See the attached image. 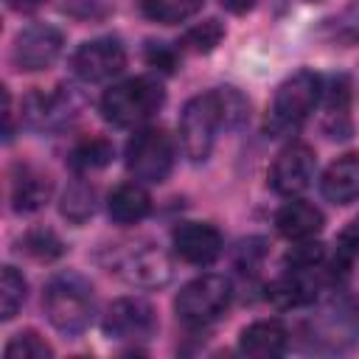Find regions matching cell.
I'll return each instance as SVG.
<instances>
[{
	"mask_svg": "<svg viewBox=\"0 0 359 359\" xmlns=\"http://www.w3.org/2000/svg\"><path fill=\"white\" fill-rule=\"evenodd\" d=\"M250 118V101L236 87H213L194 95L180 112V146L188 160L210 157L222 129H238Z\"/></svg>",
	"mask_w": 359,
	"mask_h": 359,
	"instance_id": "1",
	"label": "cell"
},
{
	"mask_svg": "<svg viewBox=\"0 0 359 359\" xmlns=\"http://www.w3.org/2000/svg\"><path fill=\"white\" fill-rule=\"evenodd\" d=\"M42 306L56 331L67 337H79L90 328L95 317L93 283L79 272H59L48 280L42 292Z\"/></svg>",
	"mask_w": 359,
	"mask_h": 359,
	"instance_id": "2",
	"label": "cell"
},
{
	"mask_svg": "<svg viewBox=\"0 0 359 359\" xmlns=\"http://www.w3.org/2000/svg\"><path fill=\"white\" fill-rule=\"evenodd\" d=\"M323 98V79L314 70H297L286 76L269 104L266 112V135L272 137H292L303 129V123L311 118L314 107Z\"/></svg>",
	"mask_w": 359,
	"mask_h": 359,
	"instance_id": "3",
	"label": "cell"
},
{
	"mask_svg": "<svg viewBox=\"0 0 359 359\" xmlns=\"http://www.w3.org/2000/svg\"><path fill=\"white\" fill-rule=\"evenodd\" d=\"M165 101V93L160 87L157 79L149 76H132L123 79L118 84H112L104 95H101V115L112 123V126H140L146 123Z\"/></svg>",
	"mask_w": 359,
	"mask_h": 359,
	"instance_id": "4",
	"label": "cell"
},
{
	"mask_svg": "<svg viewBox=\"0 0 359 359\" xmlns=\"http://www.w3.org/2000/svg\"><path fill=\"white\" fill-rule=\"evenodd\" d=\"M107 266L109 272L140 289L165 286L174 275V264L168 252L151 241H126L112 247V258L107 261Z\"/></svg>",
	"mask_w": 359,
	"mask_h": 359,
	"instance_id": "5",
	"label": "cell"
},
{
	"mask_svg": "<svg viewBox=\"0 0 359 359\" xmlns=\"http://www.w3.org/2000/svg\"><path fill=\"white\" fill-rule=\"evenodd\" d=\"M306 339L320 351H348L359 342V297L339 294L328 300L309 323Z\"/></svg>",
	"mask_w": 359,
	"mask_h": 359,
	"instance_id": "6",
	"label": "cell"
},
{
	"mask_svg": "<svg viewBox=\"0 0 359 359\" xmlns=\"http://www.w3.org/2000/svg\"><path fill=\"white\" fill-rule=\"evenodd\" d=\"M230 300H233V283L224 275L208 272V275H199V278L188 280L180 289V294L174 300V309H177V317L185 325L205 328L227 311Z\"/></svg>",
	"mask_w": 359,
	"mask_h": 359,
	"instance_id": "7",
	"label": "cell"
},
{
	"mask_svg": "<svg viewBox=\"0 0 359 359\" xmlns=\"http://www.w3.org/2000/svg\"><path fill=\"white\" fill-rule=\"evenodd\" d=\"M126 171L137 182H165L174 168V140L160 126H140L123 151Z\"/></svg>",
	"mask_w": 359,
	"mask_h": 359,
	"instance_id": "8",
	"label": "cell"
},
{
	"mask_svg": "<svg viewBox=\"0 0 359 359\" xmlns=\"http://www.w3.org/2000/svg\"><path fill=\"white\" fill-rule=\"evenodd\" d=\"M73 73L87 84H101L123 73L126 48L118 36H95L81 42L70 56Z\"/></svg>",
	"mask_w": 359,
	"mask_h": 359,
	"instance_id": "9",
	"label": "cell"
},
{
	"mask_svg": "<svg viewBox=\"0 0 359 359\" xmlns=\"http://www.w3.org/2000/svg\"><path fill=\"white\" fill-rule=\"evenodd\" d=\"M328 283H334L331 280V272H328V264H323V266H306V269L286 266V272L266 286V300L272 306H278V309L311 306Z\"/></svg>",
	"mask_w": 359,
	"mask_h": 359,
	"instance_id": "10",
	"label": "cell"
},
{
	"mask_svg": "<svg viewBox=\"0 0 359 359\" xmlns=\"http://www.w3.org/2000/svg\"><path fill=\"white\" fill-rule=\"evenodd\" d=\"M101 328L109 339L118 342H140L154 337L157 331V314L149 300L143 297H118L107 306L101 317Z\"/></svg>",
	"mask_w": 359,
	"mask_h": 359,
	"instance_id": "11",
	"label": "cell"
},
{
	"mask_svg": "<svg viewBox=\"0 0 359 359\" xmlns=\"http://www.w3.org/2000/svg\"><path fill=\"white\" fill-rule=\"evenodd\" d=\"M314 174H317L314 149L300 143V140H292L278 151V157L269 168V185L275 194L292 199V196H300L303 191L311 188Z\"/></svg>",
	"mask_w": 359,
	"mask_h": 359,
	"instance_id": "12",
	"label": "cell"
},
{
	"mask_svg": "<svg viewBox=\"0 0 359 359\" xmlns=\"http://www.w3.org/2000/svg\"><path fill=\"white\" fill-rule=\"evenodd\" d=\"M62 48H65V36L59 28L48 22H31L17 34L11 45V62L22 73H36L50 67L59 59Z\"/></svg>",
	"mask_w": 359,
	"mask_h": 359,
	"instance_id": "13",
	"label": "cell"
},
{
	"mask_svg": "<svg viewBox=\"0 0 359 359\" xmlns=\"http://www.w3.org/2000/svg\"><path fill=\"white\" fill-rule=\"evenodd\" d=\"M174 252L194 266H210L224 250L222 233L208 222H180L171 233Z\"/></svg>",
	"mask_w": 359,
	"mask_h": 359,
	"instance_id": "14",
	"label": "cell"
},
{
	"mask_svg": "<svg viewBox=\"0 0 359 359\" xmlns=\"http://www.w3.org/2000/svg\"><path fill=\"white\" fill-rule=\"evenodd\" d=\"M76 109H79V104H76L73 93H67L65 87L59 93H28L22 101V121L31 129L53 132V129L65 126L76 115Z\"/></svg>",
	"mask_w": 359,
	"mask_h": 359,
	"instance_id": "15",
	"label": "cell"
},
{
	"mask_svg": "<svg viewBox=\"0 0 359 359\" xmlns=\"http://www.w3.org/2000/svg\"><path fill=\"white\" fill-rule=\"evenodd\" d=\"M53 194V182L45 171L28 165V163H20L14 165L11 171V208L17 213H34L39 208H45V202L50 199Z\"/></svg>",
	"mask_w": 359,
	"mask_h": 359,
	"instance_id": "16",
	"label": "cell"
},
{
	"mask_svg": "<svg viewBox=\"0 0 359 359\" xmlns=\"http://www.w3.org/2000/svg\"><path fill=\"white\" fill-rule=\"evenodd\" d=\"M323 104H325V121L323 129L334 140H345L353 135V123L348 115L351 107V79L348 76H331L323 81Z\"/></svg>",
	"mask_w": 359,
	"mask_h": 359,
	"instance_id": "17",
	"label": "cell"
},
{
	"mask_svg": "<svg viewBox=\"0 0 359 359\" xmlns=\"http://www.w3.org/2000/svg\"><path fill=\"white\" fill-rule=\"evenodd\" d=\"M289 331L280 320H255L238 337V351L252 359H275L286 353Z\"/></svg>",
	"mask_w": 359,
	"mask_h": 359,
	"instance_id": "18",
	"label": "cell"
},
{
	"mask_svg": "<svg viewBox=\"0 0 359 359\" xmlns=\"http://www.w3.org/2000/svg\"><path fill=\"white\" fill-rule=\"evenodd\" d=\"M323 224H325V219H323L320 208H314L311 202H303L297 196L283 202L280 210L275 213V227L289 241H309L323 230Z\"/></svg>",
	"mask_w": 359,
	"mask_h": 359,
	"instance_id": "19",
	"label": "cell"
},
{
	"mask_svg": "<svg viewBox=\"0 0 359 359\" xmlns=\"http://www.w3.org/2000/svg\"><path fill=\"white\" fill-rule=\"evenodd\" d=\"M320 194L331 205L356 202L359 199V154H345L334 160L320 180Z\"/></svg>",
	"mask_w": 359,
	"mask_h": 359,
	"instance_id": "20",
	"label": "cell"
},
{
	"mask_svg": "<svg viewBox=\"0 0 359 359\" xmlns=\"http://www.w3.org/2000/svg\"><path fill=\"white\" fill-rule=\"evenodd\" d=\"M107 213L115 224H137L151 213V196L143 182L132 180L118 185L107 199Z\"/></svg>",
	"mask_w": 359,
	"mask_h": 359,
	"instance_id": "21",
	"label": "cell"
},
{
	"mask_svg": "<svg viewBox=\"0 0 359 359\" xmlns=\"http://www.w3.org/2000/svg\"><path fill=\"white\" fill-rule=\"evenodd\" d=\"M205 0H140V11L160 25H177L202 11Z\"/></svg>",
	"mask_w": 359,
	"mask_h": 359,
	"instance_id": "22",
	"label": "cell"
},
{
	"mask_svg": "<svg viewBox=\"0 0 359 359\" xmlns=\"http://www.w3.org/2000/svg\"><path fill=\"white\" fill-rule=\"evenodd\" d=\"M320 34L331 45H342V48L359 45V0H351L331 20H325V25H323Z\"/></svg>",
	"mask_w": 359,
	"mask_h": 359,
	"instance_id": "23",
	"label": "cell"
},
{
	"mask_svg": "<svg viewBox=\"0 0 359 359\" xmlns=\"http://www.w3.org/2000/svg\"><path fill=\"white\" fill-rule=\"evenodd\" d=\"M112 143L107 137H87V140H79L70 151V168L79 171V174H87V171H98L104 165L112 163Z\"/></svg>",
	"mask_w": 359,
	"mask_h": 359,
	"instance_id": "24",
	"label": "cell"
},
{
	"mask_svg": "<svg viewBox=\"0 0 359 359\" xmlns=\"http://www.w3.org/2000/svg\"><path fill=\"white\" fill-rule=\"evenodd\" d=\"M95 188L84 180H76L67 185V191L62 194V216L73 224H84L93 213H95Z\"/></svg>",
	"mask_w": 359,
	"mask_h": 359,
	"instance_id": "25",
	"label": "cell"
},
{
	"mask_svg": "<svg viewBox=\"0 0 359 359\" xmlns=\"http://www.w3.org/2000/svg\"><path fill=\"white\" fill-rule=\"evenodd\" d=\"M25 294H28L25 278L14 266H3V275H0V317L11 320L22 309Z\"/></svg>",
	"mask_w": 359,
	"mask_h": 359,
	"instance_id": "26",
	"label": "cell"
},
{
	"mask_svg": "<svg viewBox=\"0 0 359 359\" xmlns=\"http://www.w3.org/2000/svg\"><path fill=\"white\" fill-rule=\"evenodd\" d=\"M222 39H224V25L219 20H205L185 31L180 48L191 50V53H210Z\"/></svg>",
	"mask_w": 359,
	"mask_h": 359,
	"instance_id": "27",
	"label": "cell"
},
{
	"mask_svg": "<svg viewBox=\"0 0 359 359\" xmlns=\"http://www.w3.org/2000/svg\"><path fill=\"white\" fill-rule=\"evenodd\" d=\"M22 250L36 261H56L65 252L62 238L48 227H34L22 236Z\"/></svg>",
	"mask_w": 359,
	"mask_h": 359,
	"instance_id": "28",
	"label": "cell"
},
{
	"mask_svg": "<svg viewBox=\"0 0 359 359\" xmlns=\"http://www.w3.org/2000/svg\"><path fill=\"white\" fill-rule=\"evenodd\" d=\"M3 353H6V359H48V356H53L50 345L36 331H20L17 337L8 339Z\"/></svg>",
	"mask_w": 359,
	"mask_h": 359,
	"instance_id": "29",
	"label": "cell"
},
{
	"mask_svg": "<svg viewBox=\"0 0 359 359\" xmlns=\"http://www.w3.org/2000/svg\"><path fill=\"white\" fill-rule=\"evenodd\" d=\"M146 62L160 73H174L180 65V50L165 42H149L146 45Z\"/></svg>",
	"mask_w": 359,
	"mask_h": 359,
	"instance_id": "30",
	"label": "cell"
},
{
	"mask_svg": "<svg viewBox=\"0 0 359 359\" xmlns=\"http://www.w3.org/2000/svg\"><path fill=\"white\" fill-rule=\"evenodd\" d=\"M107 0H59V8L76 20H95L107 14Z\"/></svg>",
	"mask_w": 359,
	"mask_h": 359,
	"instance_id": "31",
	"label": "cell"
},
{
	"mask_svg": "<svg viewBox=\"0 0 359 359\" xmlns=\"http://www.w3.org/2000/svg\"><path fill=\"white\" fill-rule=\"evenodd\" d=\"M264 241L261 238H247L241 247H238V258H236V264H238V269L241 272H255L258 266H261V261H264Z\"/></svg>",
	"mask_w": 359,
	"mask_h": 359,
	"instance_id": "32",
	"label": "cell"
},
{
	"mask_svg": "<svg viewBox=\"0 0 359 359\" xmlns=\"http://www.w3.org/2000/svg\"><path fill=\"white\" fill-rule=\"evenodd\" d=\"M6 3H8V8L17 11V14H31V11H36L45 0H6Z\"/></svg>",
	"mask_w": 359,
	"mask_h": 359,
	"instance_id": "33",
	"label": "cell"
},
{
	"mask_svg": "<svg viewBox=\"0 0 359 359\" xmlns=\"http://www.w3.org/2000/svg\"><path fill=\"white\" fill-rule=\"evenodd\" d=\"M227 11H233V14H247L252 6H255V0H219Z\"/></svg>",
	"mask_w": 359,
	"mask_h": 359,
	"instance_id": "34",
	"label": "cell"
},
{
	"mask_svg": "<svg viewBox=\"0 0 359 359\" xmlns=\"http://www.w3.org/2000/svg\"><path fill=\"white\" fill-rule=\"evenodd\" d=\"M309 3H323V0H309Z\"/></svg>",
	"mask_w": 359,
	"mask_h": 359,
	"instance_id": "35",
	"label": "cell"
}]
</instances>
